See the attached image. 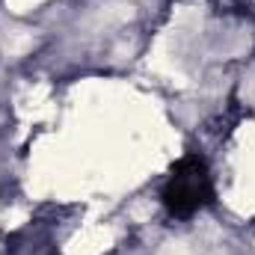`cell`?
<instances>
[{
  "instance_id": "1",
  "label": "cell",
  "mask_w": 255,
  "mask_h": 255,
  "mask_svg": "<svg viewBox=\"0 0 255 255\" xmlns=\"http://www.w3.org/2000/svg\"><path fill=\"white\" fill-rule=\"evenodd\" d=\"M160 199H163V208L169 211V217H175V220H187L193 214H199L202 208H208L214 202V181H211L208 163L199 154L181 157L172 166Z\"/></svg>"
}]
</instances>
